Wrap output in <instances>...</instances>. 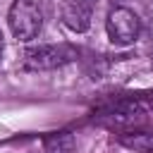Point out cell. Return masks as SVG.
I'll list each match as a JSON object with an SVG mask.
<instances>
[{"label":"cell","instance_id":"obj_2","mask_svg":"<svg viewBox=\"0 0 153 153\" xmlns=\"http://www.w3.org/2000/svg\"><path fill=\"white\" fill-rule=\"evenodd\" d=\"M105 31L115 45H129L141 33V19L129 7H112L105 19Z\"/></svg>","mask_w":153,"mask_h":153},{"label":"cell","instance_id":"obj_4","mask_svg":"<svg viewBox=\"0 0 153 153\" xmlns=\"http://www.w3.org/2000/svg\"><path fill=\"white\" fill-rule=\"evenodd\" d=\"M91 14H93V2L88 0H62L60 5L62 24L74 33H84L91 26Z\"/></svg>","mask_w":153,"mask_h":153},{"label":"cell","instance_id":"obj_1","mask_svg":"<svg viewBox=\"0 0 153 153\" xmlns=\"http://www.w3.org/2000/svg\"><path fill=\"white\" fill-rule=\"evenodd\" d=\"M7 24L17 41H33L41 33L43 17L31 0H14L7 12Z\"/></svg>","mask_w":153,"mask_h":153},{"label":"cell","instance_id":"obj_7","mask_svg":"<svg viewBox=\"0 0 153 153\" xmlns=\"http://www.w3.org/2000/svg\"><path fill=\"white\" fill-rule=\"evenodd\" d=\"M88 2H93V0H88Z\"/></svg>","mask_w":153,"mask_h":153},{"label":"cell","instance_id":"obj_3","mask_svg":"<svg viewBox=\"0 0 153 153\" xmlns=\"http://www.w3.org/2000/svg\"><path fill=\"white\" fill-rule=\"evenodd\" d=\"M74 60V50L69 45H38L24 53V65L29 69H55Z\"/></svg>","mask_w":153,"mask_h":153},{"label":"cell","instance_id":"obj_5","mask_svg":"<svg viewBox=\"0 0 153 153\" xmlns=\"http://www.w3.org/2000/svg\"><path fill=\"white\" fill-rule=\"evenodd\" d=\"M124 143L131 146V148H139V151L153 153V136H134V139H124Z\"/></svg>","mask_w":153,"mask_h":153},{"label":"cell","instance_id":"obj_6","mask_svg":"<svg viewBox=\"0 0 153 153\" xmlns=\"http://www.w3.org/2000/svg\"><path fill=\"white\" fill-rule=\"evenodd\" d=\"M2 48H5V41H2V31H0V55H2Z\"/></svg>","mask_w":153,"mask_h":153}]
</instances>
